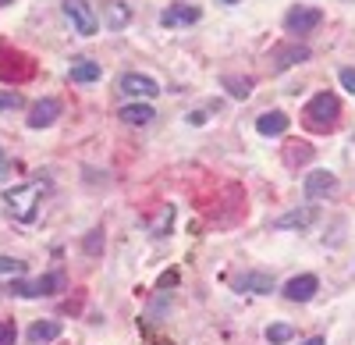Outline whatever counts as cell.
I'll return each instance as SVG.
<instances>
[{"label": "cell", "instance_id": "1", "mask_svg": "<svg viewBox=\"0 0 355 345\" xmlns=\"http://www.w3.org/2000/svg\"><path fill=\"white\" fill-rule=\"evenodd\" d=\"M43 192H46V182L43 178H33V182H25V185H15L4 192V203L8 210L18 217V221H33L40 203H43Z\"/></svg>", "mask_w": 355, "mask_h": 345}, {"label": "cell", "instance_id": "2", "mask_svg": "<svg viewBox=\"0 0 355 345\" xmlns=\"http://www.w3.org/2000/svg\"><path fill=\"white\" fill-rule=\"evenodd\" d=\"M338 114H341V100L334 93H316L306 107V125L316 132H327L338 125Z\"/></svg>", "mask_w": 355, "mask_h": 345}, {"label": "cell", "instance_id": "3", "mask_svg": "<svg viewBox=\"0 0 355 345\" xmlns=\"http://www.w3.org/2000/svg\"><path fill=\"white\" fill-rule=\"evenodd\" d=\"M64 289V274L61 271H50V274H40L36 281H11L8 292L11 296H25V299H43V296H57Z\"/></svg>", "mask_w": 355, "mask_h": 345}, {"label": "cell", "instance_id": "4", "mask_svg": "<svg viewBox=\"0 0 355 345\" xmlns=\"http://www.w3.org/2000/svg\"><path fill=\"white\" fill-rule=\"evenodd\" d=\"M61 8H64V15H68V22L75 25L78 36H96L100 18H96V11H93V4H89V0H64Z\"/></svg>", "mask_w": 355, "mask_h": 345}, {"label": "cell", "instance_id": "5", "mask_svg": "<svg viewBox=\"0 0 355 345\" xmlns=\"http://www.w3.org/2000/svg\"><path fill=\"white\" fill-rule=\"evenodd\" d=\"M313 57V50L306 47V43H281V47H274L270 50V68L274 71H288V68H295V65H302V61H309Z\"/></svg>", "mask_w": 355, "mask_h": 345}, {"label": "cell", "instance_id": "6", "mask_svg": "<svg viewBox=\"0 0 355 345\" xmlns=\"http://www.w3.org/2000/svg\"><path fill=\"white\" fill-rule=\"evenodd\" d=\"M323 22V11L320 8H291L288 15H284V28L288 33H295V36H306V33H313V28Z\"/></svg>", "mask_w": 355, "mask_h": 345}, {"label": "cell", "instance_id": "7", "mask_svg": "<svg viewBox=\"0 0 355 345\" xmlns=\"http://www.w3.org/2000/svg\"><path fill=\"white\" fill-rule=\"evenodd\" d=\"M57 118H61V103L53 96H43V100L33 103V110H28V128H50Z\"/></svg>", "mask_w": 355, "mask_h": 345}, {"label": "cell", "instance_id": "8", "mask_svg": "<svg viewBox=\"0 0 355 345\" xmlns=\"http://www.w3.org/2000/svg\"><path fill=\"white\" fill-rule=\"evenodd\" d=\"M100 15H103L107 28H114V33L128 28V22H132V8L125 0H100Z\"/></svg>", "mask_w": 355, "mask_h": 345}, {"label": "cell", "instance_id": "9", "mask_svg": "<svg viewBox=\"0 0 355 345\" xmlns=\"http://www.w3.org/2000/svg\"><path fill=\"white\" fill-rule=\"evenodd\" d=\"M121 93L125 96H157L160 93V85H157V78H150V75H139V71H128V75H121Z\"/></svg>", "mask_w": 355, "mask_h": 345}, {"label": "cell", "instance_id": "10", "mask_svg": "<svg viewBox=\"0 0 355 345\" xmlns=\"http://www.w3.org/2000/svg\"><path fill=\"white\" fill-rule=\"evenodd\" d=\"M316 289H320V278H316V274H299V278H291V281L284 285V299H291V303H309V299L316 296Z\"/></svg>", "mask_w": 355, "mask_h": 345}, {"label": "cell", "instance_id": "11", "mask_svg": "<svg viewBox=\"0 0 355 345\" xmlns=\"http://www.w3.org/2000/svg\"><path fill=\"white\" fill-rule=\"evenodd\" d=\"M334 192H338V178L331 171H309L306 175V196L309 199H327Z\"/></svg>", "mask_w": 355, "mask_h": 345}, {"label": "cell", "instance_id": "12", "mask_svg": "<svg viewBox=\"0 0 355 345\" xmlns=\"http://www.w3.org/2000/svg\"><path fill=\"white\" fill-rule=\"evenodd\" d=\"M316 217H320V210L316 207H299V210H288V214H281L274 224L277 228H284V232H291V228H309V224H316Z\"/></svg>", "mask_w": 355, "mask_h": 345}, {"label": "cell", "instance_id": "13", "mask_svg": "<svg viewBox=\"0 0 355 345\" xmlns=\"http://www.w3.org/2000/svg\"><path fill=\"white\" fill-rule=\"evenodd\" d=\"M288 125H291V118H288L284 110H266V114H259V118H256V132L259 135H284Z\"/></svg>", "mask_w": 355, "mask_h": 345}, {"label": "cell", "instance_id": "14", "mask_svg": "<svg viewBox=\"0 0 355 345\" xmlns=\"http://www.w3.org/2000/svg\"><path fill=\"white\" fill-rule=\"evenodd\" d=\"M202 15H199V8H185V4H174V8H167L164 15H160V22L171 28V25H196Z\"/></svg>", "mask_w": 355, "mask_h": 345}, {"label": "cell", "instance_id": "15", "mask_svg": "<svg viewBox=\"0 0 355 345\" xmlns=\"http://www.w3.org/2000/svg\"><path fill=\"white\" fill-rule=\"evenodd\" d=\"M153 118H157V114H153V107H150V103H128V107L121 110V121H125V125H135V128L150 125Z\"/></svg>", "mask_w": 355, "mask_h": 345}, {"label": "cell", "instance_id": "16", "mask_svg": "<svg viewBox=\"0 0 355 345\" xmlns=\"http://www.w3.org/2000/svg\"><path fill=\"white\" fill-rule=\"evenodd\" d=\"M71 82H78V85L100 82V65H96V61H85V57L71 61Z\"/></svg>", "mask_w": 355, "mask_h": 345}, {"label": "cell", "instance_id": "17", "mask_svg": "<svg viewBox=\"0 0 355 345\" xmlns=\"http://www.w3.org/2000/svg\"><path fill=\"white\" fill-rule=\"evenodd\" d=\"M234 285H239V289H249V292H259V296H270L274 292V278L270 274H242L239 281H234Z\"/></svg>", "mask_w": 355, "mask_h": 345}, {"label": "cell", "instance_id": "18", "mask_svg": "<svg viewBox=\"0 0 355 345\" xmlns=\"http://www.w3.org/2000/svg\"><path fill=\"white\" fill-rule=\"evenodd\" d=\"M313 160V146L309 142H288L284 146V164L288 167H299V164H309Z\"/></svg>", "mask_w": 355, "mask_h": 345}, {"label": "cell", "instance_id": "19", "mask_svg": "<svg viewBox=\"0 0 355 345\" xmlns=\"http://www.w3.org/2000/svg\"><path fill=\"white\" fill-rule=\"evenodd\" d=\"M57 335H61V324H57V321H36L33 328H28V342H33V345L53 342Z\"/></svg>", "mask_w": 355, "mask_h": 345}, {"label": "cell", "instance_id": "20", "mask_svg": "<svg viewBox=\"0 0 355 345\" xmlns=\"http://www.w3.org/2000/svg\"><path fill=\"white\" fill-rule=\"evenodd\" d=\"M220 82H224V90H227L234 100H245V96L252 93V78H234V75H224Z\"/></svg>", "mask_w": 355, "mask_h": 345}, {"label": "cell", "instance_id": "21", "mask_svg": "<svg viewBox=\"0 0 355 345\" xmlns=\"http://www.w3.org/2000/svg\"><path fill=\"white\" fill-rule=\"evenodd\" d=\"M21 107V93L15 90H0V110H18Z\"/></svg>", "mask_w": 355, "mask_h": 345}, {"label": "cell", "instance_id": "22", "mask_svg": "<svg viewBox=\"0 0 355 345\" xmlns=\"http://www.w3.org/2000/svg\"><path fill=\"white\" fill-rule=\"evenodd\" d=\"M295 331L288 328V324H270V328H266V338H270V342H288Z\"/></svg>", "mask_w": 355, "mask_h": 345}, {"label": "cell", "instance_id": "23", "mask_svg": "<svg viewBox=\"0 0 355 345\" xmlns=\"http://www.w3.org/2000/svg\"><path fill=\"white\" fill-rule=\"evenodd\" d=\"M15 338H18L15 321H0V345H15Z\"/></svg>", "mask_w": 355, "mask_h": 345}, {"label": "cell", "instance_id": "24", "mask_svg": "<svg viewBox=\"0 0 355 345\" xmlns=\"http://www.w3.org/2000/svg\"><path fill=\"white\" fill-rule=\"evenodd\" d=\"M21 271H25L21 260H15V256H0V274H21Z\"/></svg>", "mask_w": 355, "mask_h": 345}, {"label": "cell", "instance_id": "25", "mask_svg": "<svg viewBox=\"0 0 355 345\" xmlns=\"http://www.w3.org/2000/svg\"><path fill=\"white\" fill-rule=\"evenodd\" d=\"M100 249H103V235H100V232H89V235H85V253L96 256Z\"/></svg>", "mask_w": 355, "mask_h": 345}, {"label": "cell", "instance_id": "26", "mask_svg": "<svg viewBox=\"0 0 355 345\" xmlns=\"http://www.w3.org/2000/svg\"><path fill=\"white\" fill-rule=\"evenodd\" d=\"M178 278H182V274H178V271H167L160 281H157V289L160 292H167V289H174V285H178Z\"/></svg>", "mask_w": 355, "mask_h": 345}, {"label": "cell", "instance_id": "27", "mask_svg": "<svg viewBox=\"0 0 355 345\" xmlns=\"http://www.w3.org/2000/svg\"><path fill=\"white\" fill-rule=\"evenodd\" d=\"M341 85L348 93H355V68H341Z\"/></svg>", "mask_w": 355, "mask_h": 345}, {"label": "cell", "instance_id": "28", "mask_svg": "<svg viewBox=\"0 0 355 345\" xmlns=\"http://www.w3.org/2000/svg\"><path fill=\"white\" fill-rule=\"evenodd\" d=\"M189 121H192V125H202V121H206V114H202V110H196V114H189Z\"/></svg>", "mask_w": 355, "mask_h": 345}, {"label": "cell", "instance_id": "29", "mask_svg": "<svg viewBox=\"0 0 355 345\" xmlns=\"http://www.w3.org/2000/svg\"><path fill=\"white\" fill-rule=\"evenodd\" d=\"M306 345H327V342H323V338H320V335H316V338H309V342H306Z\"/></svg>", "mask_w": 355, "mask_h": 345}, {"label": "cell", "instance_id": "30", "mask_svg": "<svg viewBox=\"0 0 355 345\" xmlns=\"http://www.w3.org/2000/svg\"><path fill=\"white\" fill-rule=\"evenodd\" d=\"M0 175H4V153H0Z\"/></svg>", "mask_w": 355, "mask_h": 345}, {"label": "cell", "instance_id": "31", "mask_svg": "<svg viewBox=\"0 0 355 345\" xmlns=\"http://www.w3.org/2000/svg\"><path fill=\"white\" fill-rule=\"evenodd\" d=\"M220 4H239V0H220Z\"/></svg>", "mask_w": 355, "mask_h": 345}, {"label": "cell", "instance_id": "32", "mask_svg": "<svg viewBox=\"0 0 355 345\" xmlns=\"http://www.w3.org/2000/svg\"><path fill=\"white\" fill-rule=\"evenodd\" d=\"M0 4H11V0H0Z\"/></svg>", "mask_w": 355, "mask_h": 345}]
</instances>
